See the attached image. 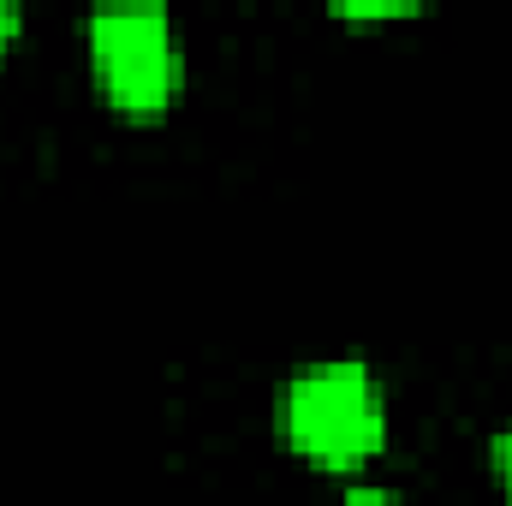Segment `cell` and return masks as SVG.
<instances>
[{"label":"cell","instance_id":"cell-2","mask_svg":"<svg viewBox=\"0 0 512 506\" xmlns=\"http://www.w3.org/2000/svg\"><path fill=\"white\" fill-rule=\"evenodd\" d=\"M90 66L102 78V90L131 108V114H155L173 102L179 78H185V48H179V24L161 0H108L90 12Z\"/></svg>","mask_w":512,"mask_h":506},{"label":"cell","instance_id":"cell-4","mask_svg":"<svg viewBox=\"0 0 512 506\" xmlns=\"http://www.w3.org/2000/svg\"><path fill=\"white\" fill-rule=\"evenodd\" d=\"M334 506H411V501H399L393 489H376V483H358V489H346Z\"/></svg>","mask_w":512,"mask_h":506},{"label":"cell","instance_id":"cell-6","mask_svg":"<svg viewBox=\"0 0 512 506\" xmlns=\"http://www.w3.org/2000/svg\"><path fill=\"white\" fill-rule=\"evenodd\" d=\"M18 36V6L12 0H0V54H6V42Z\"/></svg>","mask_w":512,"mask_h":506},{"label":"cell","instance_id":"cell-3","mask_svg":"<svg viewBox=\"0 0 512 506\" xmlns=\"http://www.w3.org/2000/svg\"><path fill=\"white\" fill-rule=\"evenodd\" d=\"M334 12H346V18H405V12H417L411 0H340Z\"/></svg>","mask_w":512,"mask_h":506},{"label":"cell","instance_id":"cell-5","mask_svg":"<svg viewBox=\"0 0 512 506\" xmlns=\"http://www.w3.org/2000/svg\"><path fill=\"white\" fill-rule=\"evenodd\" d=\"M495 465H501V489H507V506H512V423L501 429V441H495Z\"/></svg>","mask_w":512,"mask_h":506},{"label":"cell","instance_id":"cell-1","mask_svg":"<svg viewBox=\"0 0 512 506\" xmlns=\"http://www.w3.org/2000/svg\"><path fill=\"white\" fill-rule=\"evenodd\" d=\"M280 429L316 465H358L387 441V399L364 358H322L286 381Z\"/></svg>","mask_w":512,"mask_h":506}]
</instances>
